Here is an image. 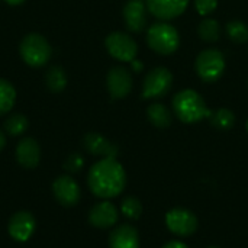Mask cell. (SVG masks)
Segmentation results:
<instances>
[{
  "mask_svg": "<svg viewBox=\"0 0 248 248\" xmlns=\"http://www.w3.org/2000/svg\"><path fill=\"white\" fill-rule=\"evenodd\" d=\"M87 185L94 196L112 199L124 192L126 186V173L116 158H102L89 170Z\"/></svg>",
  "mask_w": 248,
  "mask_h": 248,
  "instance_id": "obj_1",
  "label": "cell"
},
{
  "mask_svg": "<svg viewBox=\"0 0 248 248\" xmlns=\"http://www.w3.org/2000/svg\"><path fill=\"white\" fill-rule=\"evenodd\" d=\"M173 109L176 116L185 124H196L212 115V110L208 109L203 97L193 89L179 92L173 97Z\"/></svg>",
  "mask_w": 248,
  "mask_h": 248,
  "instance_id": "obj_2",
  "label": "cell"
},
{
  "mask_svg": "<svg viewBox=\"0 0 248 248\" xmlns=\"http://www.w3.org/2000/svg\"><path fill=\"white\" fill-rule=\"evenodd\" d=\"M148 46L161 55H170L177 51L180 45V36L177 29L167 22H157L147 31Z\"/></svg>",
  "mask_w": 248,
  "mask_h": 248,
  "instance_id": "obj_3",
  "label": "cell"
},
{
  "mask_svg": "<svg viewBox=\"0 0 248 248\" xmlns=\"http://www.w3.org/2000/svg\"><path fill=\"white\" fill-rule=\"evenodd\" d=\"M19 52L22 60L29 67L39 68L49 61L52 55V48L41 33H28L20 41Z\"/></svg>",
  "mask_w": 248,
  "mask_h": 248,
  "instance_id": "obj_4",
  "label": "cell"
},
{
  "mask_svg": "<svg viewBox=\"0 0 248 248\" xmlns=\"http://www.w3.org/2000/svg\"><path fill=\"white\" fill-rule=\"evenodd\" d=\"M195 70L202 81L214 83L219 80L225 71V57L218 49H203L196 57Z\"/></svg>",
  "mask_w": 248,
  "mask_h": 248,
  "instance_id": "obj_5",
  "label": "cell"
},
{
  "mask_svg": "<svg viewBox=\"0 0 248 248\" xmlns=\"http://www.w3.org/2000/svg\"><path fill=\"white\" fill-rule=\"evenodd\" d=\"M173 86V74L166 67H155L150 70L142 84V99H160L166 96Z\"/></svg>",
  "mask_w": 248,
  "mask_h": 248,
  "instance_id": "obj_6",
  "label": "cell"
},
{
  "mask_svg": "<svg viewBox=\"0 0 248 248\" xmlns=\"http://www.w3.org/2000/svg\"><path fill=\"white\" fill-rule=\"evenodd\" d=\"M105 46L108 52L118 61L131 62L135 60L138 54L137 42L132 39L131 35L125 32H112L105 39Z\"/></svg>",
  "mask_w": 248,
  "mask_h": 248,
  "instance_id": "obj_7",
  "label": "cell"
},
{
  "mask_svg": "<svg viewBox=\"0 0 248 248\" xmlns=\"http://www.w3.org/2000/svg\"><path fill=\"white\" fill-rule=\"evenodd\" d=\"M196 215L185 208H173L166 214V227L177 237H190L198 230Z\"/></svg>",
  "mask_w": 248,
  "mask_h": 248,
  "instance_id": "obj_8",
  "label": "cell"
},
{
  "mask_svg": "<svg viewBox=\"0 0 248 248\" xmlns=\"http://www.w3.org/2000/svg\"><path fill=\"white\" fill-rule=\"evenodd\" d=\"M106 86L112 99H124L132 90V74L125 67H113L106 76Z\"/></svg>",
  "mask_w": 248,
  "mask_h": 248,
  "instance_id": "obj_9",
  "label": "cell"
},
{
  "mask_svg": "<svg viewBox=\"0 0 248 248\" xmlns=\"http://www.w3.org/2000/svg\"><path fill=\"white\" fill-rule=\"evenodd\" d=\"M52 192L55 199L67 208L76 206L80 201L81 190L78 183L70 176H60L52 183Z\"/></svg>",
  "mask_w": 248,
  "mask_h": 248,
  "instance_id": "obj_10",
  "label": "cell"
},
{
  "mask_svg": "<svg viewBox=\"0 0 248 248\" xmlns=\"http://www.w3.org/2000/svg\"><path fill=\"white\" fill-rule=\"evenodd\" d=\"M147 10L160 20H171L185 13L189 0H145Z\"/></svg>",
  "mask_w": 248,
  "mask_h": 248,
  "instance_id": "obj_11",
  "label": "cell"
},
{
  "mask_svg": "<svg viewBox=\"0 0 248 248\" xmlns=\"http://www.w3.org/2000/svg\"><path fill=\"white\" fill-rule=\"evenodd\" d=\"M35 227H36V221L33 215L28 211H19L15 215H12L7 231L15 241L25 243L33 235Z\"/></svg>",
  "mask_w": 248,
  "mask_h": 248,
  "instance_id": "obj_12",
  "label": "cell"
},
{
  "mask_svg": "<svg viewBox=\"0 0 248 248\" xmlns=\"http://www.w3.org/2000/svg\"><path fill=\"white\" fill-rule=\"evenodd\" d=\"M118 208L109 201H102L89 211V222L100 230L112 228L118 222Z\"/></svg>",
  "mask_w": 248,
  "mask_h": 248,
  "instance_id": "obj_13",
  "label": "cell"
},
{
  "mask_svg": "<svg viewBox=\"0 0 248 248\" xmlns=\"http://www.w3.org/2000/svg\"><path fill=\"white\" fill-rule=\"evenodd\" d=\"M147 12L145 0H128L124 6V20L128 31L142 32L147 26Z\"/></svg>",
  "mask_w": 248,
  "mask_h": 248,
  "instance_id": "obj_14",
  "label": "cell"
},
{
  "mask_svg": "<svg viewBox=\"0 0 248 248\" xmlns=\"http://www.w3.org/2000/svg\"><path fill=\"white\" fill-rule=\"evenodd\" d=\"M83 144L84 148L93 154V155H99L102 158H116L119 150L115 144H112L108 138H105L103 135L97 134V132H89L84 135L83 138Z\"/></svg>",
  "mask_w": 248,
  "mask_h": 248,
  "instance_id": "obj_15",
  "label": "cell"
},
{
  "mask_svg": "<svg viewBox=\"0 0 248 248\" xmlns=\"http://www.w3.org/2000/svg\"><path fill=\"white\" fill-rule=\"evenodd\" d=\"M16 160L25 169H35L41 160L39 144L33 138H23L16 147Z\"/></svg>",
  "mask_w": 248,
  "mask_h": 248,
  "instance_id": "obj_16",
  "label": "cell"
},
{
  "mask_svg": "<svg viewBox=\"0 0 248 248\" xmlns=\"http://www.w3.org/2000/svg\"><path fill=\"white\" fill-rule=\"evenodd\" d=\"M110 248H140V235L132 225H119L109 235Z\"/></svg>",
  "mask_w": 248,
  "mask_h": 248,
  "instance_id": "obj_17",
  "label": "cell"
},
{
  "mask_svg": "<svg viewBox=\"0 0 248 248\" xmlns=\"http://www.w3.org/2000/svg\"><path fill=\"white\" fill-rule=\"evenodd\" d=\"M147 116L151 125H154L158 129H166L171 125L173 116L166 105L163 103H153L147 109Z\"/></svg>",
  "mask_w": 248,
  "mask_h": 248,
  "instance_id": "obj_18",
  "label": "cell"
},
{
  "mask_svg": "<svg viewBox=\"0 0 248 248\" xmlns=\"http://www.w3.org/2000/svg\"><path fill=\"white\" fill-rule=\"evenodd\" d=\"M16 102V90L10 81L0 78V116L7 115Z\"/></svg>",
  "mask_w": 248,
  "mask_h": 248,
  "instance_id": "obj_19",
  "label": "cell"
},
{
  "mask_svg": "<svg viewBox=\"0 0 248 248\" xmlns=\"http://www.w3.org/2000/svg\"><path fill=\"white\" fill-rule=\"evenodd\" d=\"M45 81H46L48 89L52 93H61L67 86V74L62 67L55 65L48 70V73L45 76Z\"/></svg>",
  "mask_w": 248,
  "mask_h": 248,
  "instance_id": "obj_20",
  "label": "cell"
},
{
  "mask_svg": "<svg viewBox=\"0 0 248 248\" xmlns=\"http://www.w3.org/2000/svg\"><path fill=\"white\" fill-rule=\"evenodd\" d=\"M198 35L205 42H217L221 36V25L215 19H205L198 26Z\"/></svg>",
  "mask_w": 248,
  "mask_h": 248,
  "instance_id": "obj_21",
  "label": "cell"
},
{
  "mask_svg": "<svg viewBox=\"0 0 248 248\" xmlns=\"http://www.w3.org/2000/svg\"><path fill=\"white\" fill-rule=\"evenodd\" d=\"M211 124L221 131H228L234 126L235 124V115L232 110L227 109V108H221L215 112H212L211 115Z\"/></svg>",
  "mask_w": 248,
  "mask_h": 248,
  "instance_id": "obj_22",
  "label": "cell"
},
{
  "mask_svg": "<svg viewBox=\"0 0 248 248\" xmlns=\"http://www.w3.org/2000/svg\"><path fill=\"white\" fill-rule=\"evenodd\" d=\"M29 126V122L26 119L25 115H20V113H15V115H10L6 121H4V129L9 135L12 137H19L22 135Z\"/></svg>",
  "mask_w": 248,
  "mask_h": 248,
  "instance_id": "obj_23",
  "label": "cell"
},
{
  "mask_svg": "<svg viewBox=\"0 0 248 248\" xmlns=\"http://www.w3.org/2000/svg\"><path fill=\"white\" fill-rule=\"evenodd\" d=\"M121 212L128 219H132V221L140 219V217L142 215V203L138 198L128 196L121 203Z\"/></svg>",
  "mask_w": 248,
  "mask_h": 248,
  "instance_id": "obj_24",
  "label": "cell"
},
{
  "mask_svg": "<svg viewBox=\"0 0 248 248\" xmlns=\"http://www.w3.org/2000/svg\"><path fill=\"white\" fill-rule=\"evenodd\" d=\"M228 38L235 44H244L248 41V26L241 20H231L227 23Z\"/></svg>",
  "mask_w": 248,
  "mask_h": 248,
  "instance_id": "obj_25",
  "label": "cell"
},
{
  "mask_svg": "<svg viewBox=\"0 0 248 248\" xmlns=\"http://www.w3.org/2000/svg\"><path fill=\"white\" fill-rule=\"evenodd\" d=\"M83 164H84V160H83V157H81L80 154H71V155L65 160L64 169H65L67 171H70V173H77L78 170H81Z\"/></svg>",
  "mask_w": 248,
  "mask_h": 248,
  "instance_id": "obj_26",
  "label": "cell"
},
{
  "mask_svg": "<svg viewBox=\"0 0 248 248\" xmlns=\"http://www.w3.org/2000/svg\"><path fill=\"white\" fill-rule=\"evenodd\" d=\"M218 6V0H195V7L199 15L206 16L212 13Z\"/></svg>",
  "mask_w": 248,
  "mask_h": 248,
  "instance_id": "obj_27",
  "label": "cell"
},
{
  "mask_svg": "<svg viewBox=\"0 0 248 248\" xmlns=\"http://www.w3.org/2000/svg\"><path fill=\"white\" fill-rule=\"evenodd\" d=\"M163 248H189L185 243L179 241V240H173V241H169L167 244H164Z\"/></svg>",
  "mask_w": 248,
  "mask_h": 248,
  "instance_id": "obj_28",
  "label": "cell"
},
{
  "mask_svg": "<svg viewBox=\"0 0 248 248\" xmlns=\"http://www.w3.org/2000/svg\"><path fill=\"white\" fill-rule=\"evenodd\" d=\"M131 64H132V67H134L135 71H141L142 70V64L141 62H138V61L134 60V61H131Z\"/></svg>",
  "mask_w": 248,
  "mask_h": 248,
  "instance_id": "obj_29",
  "label": "cell"
},
{
  "mask_svg": "<svg viewBox=\"0 0 248 248\" xmlns=\"http://www.w3.org/2000/svg\"><path fill=\"white\" fill-rule=\"evenodd\" d=\"M4 147H6V137H4V134L0 131V151H1Z\"/></svg>",
  "mask_w": 248,
  "mask_h": 248,
  "instance_id": "obj_30",
  "label": "cell"
},
{
  "mask_svg": "<svg viewBox=\"0 0 248 248\" xmlns=\"http://www.w3.org/2000/svg\"><path fill=\"white\" fill-rule=\"evenodd\" d=\"M7 4H10V6H19V4H22L25 0H4Z\"/></svg>",
  "mask_w": 248,
  "mask_h": 248,
  "instance_id": "obj_31",
  "label": "cell"
},
{
  "mask_svg": "<svg viewBox=\"0 0 248 248\" xmlns=\"http://www.w3.org/2000/svg\"><path fill=\"white\" fill-rule=\"evenodd\" d=\"M246 129H247V132H248V119H247V122H246Z\"/></svg>",
  "mask_w": 248,
  "mask_h": 248,
  "instance_id": "obj_32",
  "label": "cell"
},
{
  "mask_svg": "<svg viewBox=\"0 0 248 248\" xmlns=\"http://www.w3.org/2000/svg\"><path fill=\"white\" fill-rule=\"evenodd\" d=\"M208 248H219V247H215V246H211V247H208Z\"/></svg>",
  "mask_w": 248,
  "mask_h": 248,
  "instance_id": "obj_33",
  "label": "cell"
}]
</instances>
